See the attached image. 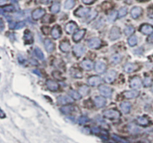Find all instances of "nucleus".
Here are the masks:
<instances>
[{
	"label": "nucleus",
	"instance_id": "nucleus-1",
	"mask_svg": "<svg viewBox=\"0 0 153 143\" xmlns=\"http://www.w3.org/2000/svg\"><path fill=\"white\" fill-rule=\"evenodd\" d=\"M104 116L109 119H117L120 117V114L115 109H108L104 112Z\"/></svg>",
	"mask_w": 153,
	"mask_h": 143
},
{
	"label": "nucleus",
	"instance_id": "nucleus-2",
	"mask_svg": "<svg viewBox=\"0 0 153 143\" xmlns=\"http://www.w3.org/2000/svg\"><path fill=\"white\" fill-rule=\"evenodd\" d=\"M102 45V41L98 38H93L88 41V46L91 49H99Z\"/></svg>",
	"mask_w": 153,
	"mask_h": 143
},
{
	"label": "nucleus",
	"instance_id": "nucleus-3",
	"mask_svg": "<svg viewBox=\"0 0 153 143\" xmlns=\"http://www.w3.org/2000/svg\"><path fill=\"white\" fill-rule=\"evenodd\" d=\"M120 36H121V33H120V30H119V28L117 27V26H114L111 29V32H110V39L112 40V41H115V40L120 38Z\"/></svg>",
	"mask_w": 153,
	"mask_h": 143
},
{
	"label": "nucleus",
	"instance_id": "nucleus-4",
	"mask_svg": "<svg viewBox=\"0 0 153 143\" xmlns=\"http://www.w3.org/2000/svg\"><path fill=\"white\" fill-rule=\"evenodd\" d=\"M99 90L102 95L105 96V97H110L111 96V94H112V89L110 87L106 86V85H101V86H99Z\"/></svg>",
	"mask_w": 153,
	"mask_h": 143
},
{
	"label": "nucleus",
	"instance_id": "nucleus-5",
	"mask_svg": "<svg viewBox=\"0 0 153 143\" xmlns=\"http://www.w3.org/2000/svg\"><path fill=\"white\" fill-rule=\"evenodd\" d=\"M130 86L132 89H138L142 86V81L139 77H135L130 81Z\"/></svg>",
	"mask_w": 153,
	"mask_h": 143
},
{
	"label": "nucleus",
	"instance_id": "nucleus-6",
	"mask_svg": "<svg viewBox=\"0 0 153 143\" xmlns=\"http://www.w3.org/2000/svg\"><path fill=\"white\" fill-rule=\"evenodd\" d=\"M88 13H90V8L86 7H80L77 10H76V11H75V15L79 17H85Z\"/></svg>",
	"mask_w": 153,
	"mask_h": 143
},
{
	"label": "nucleus",
	"instance_id": "nucleus-7",
	"mask_svg": "<svg viewBox=\"0 0 153 143\" xmlns=\"http://www.w3.org/2000/svg\"><path fill=\"white\" fill-rule=\"evenodd\" d=\"M140 31L144 35H152L153 33V26L148 24H143L140 27Z\"/></svg>",
	"mask_w": 153,
	"mask_h": 143
},
{
	"label": "nucleus",
	"instance_id": "nucleus-8",
	"mask_svg": "<svg viewBox=\"0 0 153 143\" xmlns=\"http://www.w3.org/2000/svg\"><path fill=\"white\" fill-rule=\"evenodd\" d=\"M116 77H117L116 70H110L108 72V73H107V74L105 75V80L106 82H108V83H111V82H112L113 81L115 80Z\"/></svg>",
	"mask_w": 153,
	"mask_h": 143
},
{
	"label": "nucleus",
	"instance_id": "nucleus-9",
	"mask_svg": "<svg viewBox=\"0 0 153 143\" xmlns=\"http://www.w3.org/2000/svg\"><path fill=\"white\" fill-rule=\"evenodd\" d=\"M84 52V47L81 44H76L73 46V53L76 56L81 57Z\"/></svg>",
	"mask_w": 153,
	"mask_h": 143
},
{
	"label": "nucleus",
	"instance_id": "nucleus-10",
	"mask_svg": "<svg viewBox=\"0 0 153 143\" xmlns=\"http://www.w3.org/2000/svg\"><path fill=\"white\" fill-rule=\"evenodd\" d=\"M46 14L45 10L43 8H37L32 12V17L34 20H38L44 17V14Z\"/></svg>",
	"mask_w": 153,
	"mask_h": 143
},
{
	"label": "nucleus",
	"instance_id": "nucleus-11",
	"mask_svg": "<svg viewBox=\"0 0 153 143\" xmlns=\"http://www.w3.org/2000/svg\"><path fill=\"white\" fill-rule=\"evenodd\" d=\"M106 65L103 61H97L95 65V70L99 73H102L105 71Z\"/></svg>",
	"mask_w": 153,
	"mask_h": 143
},
{
	"label": "nucleus",
	"instance_id": "nucleus-12",
	"mask_svg": "<svg viewBox=\"0 0 153 143\" xmlns=\"http://www.w3.org/2000/svg\"><path fill=\"white\" fill-rule=\"evenodd\" d=\"M102 82V78L98 76H93L88 79V83L92 86L98 85Z\"/></svg>",
	"mask_w": 153,
	"mask_h": 143
},
{
	"label": "nucleus",
	"instance_id": "nucleus-13",
	"mask_svg": "<svg viewBox=\"0 0 153 143\" xmlns=\"http://www.w3.org/2000/svg\"><path fill=\"white\" fill-rule=\"evenodd\" d=\"M143 9L140 7H135L133 8L131 11V15L134 19H137L142 14Z\"/></svg>",
	"mask_w": 153,
	"mask_h": 143
},
{
	"label": "nucleus",
	"instance_id": "nucleus-14",
	"mask_svg": "<svg viewBox=\"0 0 153 143\" xmlns=\"http://www.w3.org/2000/svg\"><path fill=\"white\" fill-rule=\"evenodd\" d=\"M77 29H78V26L74 22L68 23L65 26L66 32H67L68 34H72V33Z\"/></svg>",
	"mask_w": 153,
	"mask_h": 143
},
{
	"label": "nucleus",
	"instance_id": "nucleus-15",
	"mask_svg": "<svg viewBox=\"0 0 153 143\" xmlns=\"http://www.w3.org/2000/svg\"><path fill=\"white\" fill-rule=\"evenodd\" d=\"M51 34H52V36L53 37L54 39H58L61 37V28L59 27L58 26H55L54 27L52 28V31H51Z\"/></svg>",
	"mask_w": 153,
	"mask_h": 143
},
{
	"label": "nucleus",
	"instance_id": "nucleus-16",
	"mask_svg": "<svg viewBox=\"0 0 153 143\" xmlns=\"http://www.w3.org/2000/svg\"><path fill=\"white\" fill-rule=\"evenodd\" d=\"M46 86L48 87V89L52 92H55L58 89V84L56 82L53 81V80H49L46 81Z\"/></svg>",
	"mask_w": 153,
	"mask_h": 143
},
{
	"label": "nucleus",
	"instance_id": "nucleus-17",
	"mask_svg": "<svg viewBox=\"0 0 153 143\" xmlns=\"http://www.w3.org/2000/svg\"><path fill=\"white\" fill-rule=\"evenodd\" d=\"M84 34H85V29H81V30L78 31L77 32L75 33L73 37H72V40H73L75 42H79L80 40L82 39Z\"/></svg>",
	"mask_w": 153,
	"mask_h": 143
},
{
	"label": "nucleus",
	"instance_id": "nucleus-18",
	"mask_svg": "<svg viewBox=\"0 0 153 143\" xmlns=\"http://www.w3.org/2000/svg\"><path fill=\"white\" fill-rule=\"evenodd\" d=\"M44 46H45L46 49L48 53H51V52L53 51V49L55 48L54 44L52 42L50 39H48V38L45 39V41H44Z\"/></svg>",
	"mask_w": 153,
	"mask_h": 143
},
{
	"label": "nucleus",
	"instance_id": "nucleus-19",
	"mask_svg": "<svg viewBox=\"0 0 153 143\" xmlns=\"http://www.w3.org/2000/svg\"><path fill=\"white\" fill-rule=\"evenodd\" d=\"M81 67L86 70H92L93 65L92 61L90 60H84L81 62Z\"/></svg>",
	"mask_w": 153,
	"mask_h": 143
},
{
	"label": "nucleus",
	"instance_id": "nucleus-20",
	"mask_svg": "<svg viewBox=\"0 0 153 143\" xmlns=\"http://www.w3.org/2000/svg\"><path fill=\"white\" fill-rule=\"evenodd\" d=\"M24 41H25V44H30L33 43V36H32V32L30 31L26 30L24 33Z\"/></svg>",
	"mask_w": 153,
	"mask_h": 143
},
{
	"label": "nucleus",
	"instance_id": "nucleus-21",
	"mask_svg": "<svg viewBox=\"0 0 153 143\" xmlns=\"http://www.w3.org/2000/svg\"><path fill=\"white\" fill-rule=\"evenodd\" d=\"M139 92L138 91H128L124 92V97L127 99H133L139 96Z\"/></svg>",
	"mask_w": 153,
	"mask_h": 143
},
{
	"label": "nucleus",
	"instance_id": "nucleus-22",
	"mask_svg": "<svg viewBox=\"0 0 153 143\" xmlns=\"http://www.w3.org/2000/svg\"><path fill=\"white\" fill-rule=\"evenodd\" d=\"M59 48L62 52L64 53H68L70 51L71 46L69 44V43H68L67 41H63L61 43V44L59 45Z\"/></svg>",
	"mask_w": 153,
	"mask_h": 143
},
{
	"label": "nucleus",
	"instance_id": "nucleus-23",
	"mask_svg": "<svg viewBox=\"0 0 153 143\" xmlns=\"http://www.w3.org/2000/svg\"><path fill=\"white\" fill-rule=\"evenodd\" d=\"M94 103L97 107L101 108L105 105L106 101L103 97H96L94 99Z\"/></svg>",
	"mask_w": 153,
	"mask_h": 143
},
{
	"label": "nucleus",
	"instance_id": "nucleus-24",
	"mask_svg": "<svg viewBox=\"0 0 153 143\" xmlns=\"http://www.w3.org/2000/svg\"><path fill=\"white\" fill-rule=\"evenodd\" d=\"M120 108L123 113L125 114H128L131 110V104L128 102H123L120 105Z\"/></svg>",
	"mask_w": 153,
	"mask_h": 143
},
{
	"label": "nucleus",
	"instance_id": "nucleus-25",
	"mask_svg": "<svg viewBox=\"0 0 153 143\" xmlns=\"http://www.w3.org/2000/svg\"><path fill=\"white\" fill-rule=\"evenodd\" d=\"M58 102L61 104H67L72 102V99L68 96H61L58 97Z\"/></svg>",
	"mask_w": 153,
	"mask_h": 143
},
{
	"label": "nucleus",
	"instance_id": "nucleus-26",
	"mask_svg": "<svg viewBox=\"0 0 153 143\" xmlns=\"http://www.w3.org/2000/svg\"><path fill=\"white\" fill-rule=\"evenodd\" d=\"M137 69V66L135 64H131V63H128L125 65L124 66V70L126 73H131V72L135 71Z\"/></svg>",
	"mask_w": 153,
	"mask_h": 143
},
{
	"label": "nucleus",
	"instance_id": "nucleus-27",
	"mask_svg": "<svg viewBox=\"0 0 153 143\" xmlns=\"http://www.w3.org/2000/svg\"><path fill=\"white\" fill-rule=\"evenodd\" d=\"M89 92H90V89L89 88H88V86H87V85H81V87H79V92L80 93L81 95L82 96L87 95V94L89 93Z\"/></svg>",
	"mask_w": 153,
	"mask_h": 143
},
{
	"label": "nucleus",
	"instance_id": "nucleus-28",
	"mask_svg": "<svg viewBox=\"0 0 153 143\" xmlns=\"http://www.w3.org/2000/svg\"><path fill=\"white\" fill-rule=\"evenodd\" d=\"M121 59H122V56L119 54L113 55L111 57V58H110L111 62L113 64H118L119 62H120Z\"/></svg>",
	"mask_w": 153,
	"mask_h": 143
},
{
	"label": "nucleus",
	"instance_id": "nucleus-29",
	"mask_svg": "<svg viewBox=\"0 0 153 143\" xmlns=\"http://www.w3.org/2000/svg\"><path fill=\"white\" fill-rule=\"evenodd\" d=\"M69 94L72 98H73L74 100H80L81 97V95L80 94V93L78 92H76V91L73 90H70L69 92Z\"/></svg>",
	"mask_w": 153,
	"mask_h": 143
},
{
	"label": "nucleus",
	"instance_id": "nucleus-30",
	"mask_svg": "<svg viewBox=\"0 0 153 143\" xmlns=\"http://www.w3.org/2000/svg\"><path fill=\"white\" fill-rule=\"evenodd\" d=\"M75 4H76L75 0H67V2L64 3V8L69 10V9H71L74 7Z\"/></svg>",
	"mask_w": 153,
	"mask_h": 143
},
{
	"label": "nucleus",
	"instance_id": "nucleus-31",
	"mask_svg": "<svg viewBox=\"0 0 153 143\" xmlns=\"http://www.w3.org/2000/svg\"><path fill=\"white\" fill-rule=\"evenodd\" d=\"M73 107L70 106H63L61 109V111L64 114H69L73 111Z\"/></svg>",
	"mask_w": 153,
	"mask_h": 143
},
{
	"label": "nucleus",
	"instance_id": "nucleus-32",
	"mask_svg": "<svg viewBox=\"0 0 153 143\" xmlns=\"http://www.w3.org/2000/svg\"><path fill=\"white\" fill-rule=\"evenodd\" d=\"M124 32H125V34H126V35H127V36L131 35L133 33L135 32V28L133 27L132 26H126V27L125 28Z\"/></svg>",
	"mask_w": 153,
	"mask_h": 143
},
{
	"label": "nucleus",
	"instance_id": "nucleus-33",
	"mask_svg": "<svg viewBox=\"0 0 153 143\" xmlns=\"http://www.w3.org/2000/svg\"><path fill=\"white\" fill-rule=\"evenodd\" d=\"M138 123L140 125L146 126L149 124V120L145 117H140L138 118Z\"/></svg>",
	"mask_w": 153,
	"mask_h": 143
},
{
	"label": "nucleus",
	"instance_id": "nucleus-34",
	"mask_svg": "<svg viewBox=\"0 0 153 143\" xmlns=\"http://www.w3.org/2000/svg\"><path fill=\"white\" fill-rule=\"evenodd\" d=\"M128 43L129 46H134L138 44V38H137L136 36H131L128 38Z\"/></svg>",
	"mask_w": 153,
	"mask_h": 143
},
{
	"label": "nucleus",
	"instance_id": "nucleus-35",
	"mask_svg": "<svg viewBox=\"0 0 153 143\" xmlns=\"http://www.w3.org/2000/svg\"><path fill=\"white\" fill-rule=\"evenodd\" d=\"M50 10L52 13H58L60 11V3L55 2V3L53 4L51 7Z\"/></svg>",
	"mask_w": 153,
	"mask_h": 143
},
{
	"label": "nucleus",
	"instance_id": "nucleus-36",
	"mask_svg": "<svg viewBox=\"0 0 153 143\" xmlns=\"http://www.w3.org/2000/svg\"><path fill=\"white\" fill-rule=\"evenodd\" d=\"M34 53H35V56L39 59H44V53H43V52L41 51V49H39L38 47H36L35 49H34Z\"/></svg>",
	"mask_w": 153,
	"mask_h": 143
},
{
	"label": "nucleus",
	"instance_id": "nucleus-37",
	"mask_svg": "<svg viewBox=\"0 0 153 143\" xmlns=\"http://www.w3.org/2000/svg\"><path fill=\"white\" fill-rule=\"evenodd\" d=\"M98 14V12L95 10H93L92 11L90 12V14L88 17V22H91L93 19H95Z\"/></svg>",
	"mask_w": 153,
	"mask_h": 143
},
{
	"label": "nucleus",
	"instance_id": "nucleus-38",
	"mask_svg": "<svg viewBox=\"0 0 153 143\" xmlns=\"http://www.w3.org/2000/svg\"><path fill=\"white\" fill-rule=\"evenodd\" d=\"M126 14H127V8H121L118 11V17L119 18L125 17Z\"/></svg>",
	"mask_w": 153,
	"mask_h": 143
},
{
	"label": "nucleus",
	"instance_id": "nucleus-39",
	"mask_svg": "<svg viewBox=\"0 0 153 143\" xmlns=\"http://www.w3.org/2000/svg\"><path fill=\"white\" fill-rule=\"evenodd\" d=\"M128 130H129L131 133H138V131H139L138 127L134 125L133 124L128 125Z\"/></svg>",
	"mask_w": 153,
	"mask_h": 143
},
{
	"label": "nucleus",
	"instance_id": "nucleus-40",
	"mask_svg": "<svg viewBox=\"0 0 153 143\" xmlns=\"http://www.w3.org/2000/svg\"><path fill=\"white\" fill-rule=\"evenodd\" d=\"M71 75H72L73 77H76V78H81V76H82L81 75V72L78 70H75V72H73L72 70H71Z\"/></svg>",
	"mask_w": 153,
	"mask_h": 143
},
{
	"label": "nucleus",
	"instance_id": "nucleus-41",
	"mask_svg": "<svg viewBox=\"0 0 153 143\" xmlns=\"http://www.w3.org/2000/svg\"><path fill=\"white\" fill-rule=\"evenodd\" d=\"M14 8L11 5H8L6 7L2 8V11H6V12H12L14 11Z\"/></svg>",
	"mask_w": 153,
	"mask_h": 143
},
{
	"label": "nucleus",
	"instance_id": "nucleus-42",
	"mask_svg": "<svg viewBox=\"0 0 153 143\" xmlns=\"http://www.w3.org/2000/svg\"><path fill=\"white\" fill-rule=\"evenodd\" d=\"M102 8L103 10L108 11V10H109L110 8H111V5L110 2H104L102 5Z\"/></svg>",
	"mask_w": 153,
	"mask_h": 143
},
{
	"label": "nucleus",
	"instance_id": "nucleus-43",
	"mask_svg": "<svg viewBox=\"0 0 153 143\" xmlns=\"http://www.w3.org/2000/svg\"><path fill=\"white\" fill-rule=\"evenodd\" d=\"M113 137H114V139L116 141H117L118 142H119V143H128V142L127 141V140L123 139H121L120 137H118V136H116V135H114V136H113Z\"/></svg>",
	"mask_w": 153,
	"mask_h": 143
},
{
	"label": "nucleus",
	"instance_id": "nucleus-44",
	"mask_svg": "<svg viewBox=\"0 0 153 143\" xmlns=\"http://www.w3.org/2000/svg\"><path fill=\"white\" fill-rule=\"evenodd\" d=\"M88 121V118L85 116H81L79 118V123L80 124H84L86 122Z\"/></svg>",
	"mask_w": 153,
	"mask_h": 143
},
{
	"label": "nucleus",
	"instance_id": "nucleus-45",
	"mask_svg": "<svg viewBox=\"0 0 153 143\" xmlns=\"http://www.w3.org/2000/svg\"><path fill=\"white\" fill-rule=\"evenodd\" d=\"M151 82H152V80L149 77H146V78H145L144 81H143V84H144L145 86H149V85H151Z\"/></svg>",
	"mask_w": 153,
	"mask_h": 143
},
{
	"label": "nucleus",
	"instance_id": "nucleus-46",
	"mask_svg": "<svg viewBox=\"0 0 153 143\" xmlns=\"http://www.w3.org/2000/svg\"><path fill=\"white\" fill-rule=\"evenodd\" d=\"M116 17H117V13H116V12H113V13H111V14H110L109 20L110 21L115 20V19H116Z\"/></svg>",
	"mask_w": 153,
	"mask_h": 143
},
{
	"label": "nucleus",
	"instance_id": "nucleus-47",
	"mask_svg": "<svg viewBox=\"0 0 153 143\" xmlns=\"http://www.w3.org/2000/svg\"><path fill=\"white\" fill-rule=\"evenodd\" d=\"M49 28L48 27V26H44V27L42 28L43 32H44L45 35H48L49 34Z\"/></svg>",
	"mask_w": 153,
	"mask_h": 143
},
{
	"label": "nucleus",
	"instance_id": "nucleus-48",
	"mask_svg": "<svg viewBox=\"0 0 153 143\" xmlns=\"http://www.w3.org/2000/svg\"><path fill=\"white\" fill-rule=\"evenodd\" d=\"M96 0H82V2L86 5H91V4L93 3Z\"/></svg>",
	"mask_w": 153,
	"mask_h": 143
},
{
	"label": "nucleus",
	"instance_id": "nucleus-49",
	"mask_svg": "<svg viewBox=\"0 0 153 143\" xmlns=\"http://www.w3.org/2000/svg\"><path fill=\"white\" fill-rule=\"evenodd\" d=\"M25 26V23H24L23 22H20V23H19L16 24V26L15 28H17V29H20V28H22V26Z\"/></svg>",
	"mask_w": 153,
	"mask_h": 143
},
{
	"label": "nucleus",
	"instance_id": "nucleus-50",
	"mask_svg": "<svg viewBox=\"0 0 153 143\" xmlns=\"http://www.w3.org/2000/svg\"><path fill=\"white\" fill-rule=\"evenodd\" d=\"M147 41L150 44H153V35H152L151 36H149L148 38H147Z\"/></svg>",
	"mask_w": 153,
	"mask_h": 143
},
{
	"label": "nucleus",
	"instance_id": "nucleus-51",
	"mask_svg": "<svg viewBox=\"0 0 153 143\" xmlns=\"http://www.w3.org/2000/svg\"><path fill=\"white\" fill-rule=\"evenodd\" d=\"M17 1V0H11V2H16Z\"/></svg>",
	"mask_w": 153,
	"mask_h": 143
},
{
	"label": "nucleus",
	"instance_id": "nucleus-52",
	"mask_svg": "<svg viewBox=\"0 0 153 143\" xmlns=\"http://www.w3.org/2000/svg\"><path fill=\"white\" fill-rule=\"evenodd\" d=\"M151 90H152V92H153V85H152V89H151Z\"/></svg>",
	"mask_w": 153,
	"mask_h": 143
},
{
	"label": "nucleus",
	"instance_id": "nucleus-53",
	"mask_svg": "<svg viewBox=\"0 0 153 143\" xmlns=\"http://www.w3.org/2000/svg\"><path fill=\"white\" fill-rule=\"evenodd\" d=\"M138 1H141V0H138Z\"/></svg>",
	"mask_w": 153,
	"mask_h": 143
}]
</instances>
